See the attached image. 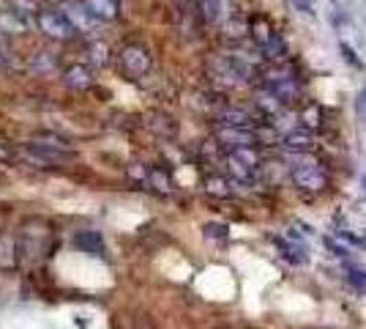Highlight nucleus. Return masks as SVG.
<instances>
[{
    "label": "nucleus",
    "mask_w": 366,
    "mask_h": 329,
    "mask_svg": "<svg viewBox=\"0 0 366 329\" xmlns=\"http://www.w3.org/2000/svg\"><path fill=\"white\" fill-rule=\"evenodd\" d=\"M210 74L219 80V82H227V85H241L252 77V63H246L243 58L238 55H216L210 63H208Z\"/></svg>",
    "instance_id": "nucleus-1"
},
{
    "label": "nucleus",
    "mask_w": 366,
    "mask_h": 329,
    "mask_svg": "<svg viewBox=\"0 0 366 329\" xmlns=\"http://www.w3.org/2000/svg\"><path fill=\"white\" fill-rule=\"evenodd\" d=\"M25 154L36 162V165H63L66 159H71L74 154L66 148V143L63 140H58V137H41V140H36V143H27V148H25Z\"/></svg>",
    "instance_id": "nucleus-2"
},
{
    "label": "nucleus",
    "mask_w": 366,
    "mask_h": 329,
    "mask_svg": "<svg viewBox=\"0 0 366 329\" xmlns=\"http://www.w3.org/2000/svg\"><path fill=\"white\" fill-rule=\"evenodd\" d=\"M293 181L298 187H304V190H323L328 184V173H326V168L320 162L304 159V162H298L293 168Z\"/></svg>",
    "instance_id": "nucleus-3"
},
{
    "label": "nucleus",
    "mask_w": 366,
    "mask_h": 329,
    "mask_svg": "<svg viewBox=\"0 0 366 329\" xmlns=\"http://www.w3.org/2000/svg\"><path fill=\"white\" fill-rule=\"evenodd\" d=\"M257 154L252 151V146L246 148H232L227 154V165H230V173L238 179V181H252L254 173H257Z\"/></svg>",
    "instance_id": "nucleus-4"
},
{
    "label": "nucleus",
    "mask_w": 366,
    "mask_h": 329,
    "mask_svg": "<svg viewBox=\"0 0 366 329\" xmlns=\"http://www.w3.org/2000/svg\"><path fill=\"white\" fill-rule=\"evenodd\" d=\"M121 69H123V74H129V77H143V74H148L151 71V55H148V49L145 47H140V44H132V47H126L123 52H121Z\"/></svg>",
    "instance_id": "nucleus-5"
},
{
    "label": "nucleus",
    "mask_w": 366,
    "mask_h": 329,
    "mask_svg": "<svg viewBox=\"0 0 366 329\" xmlns=\"http://www.w3.org/2000/svg\"><path fill=\"white\" fill-rule=\"evenodd\" d=\"M38 25H41V30H44L47 36H52V38H71V36L77 33L74 25L69 22V16H66L63 11H55V8L41 11Z\"/></svg>",
    "instance_id": "nucleus-6"
},
{
    "label": "nucleus",
    "mask_w": 366,
    "mask_h": 329,
    "mask_svg": "<svg viewBox=\"0 0 366 329\" xmlns=\"http://www.w3.org/2000/svg\"><path fill=\"white\" fill-rule=\"evenodd\" d=\"M268 91H271L276 99L290 102V99L298 93V85H295L293 74H273V77H268Z\"/></svg>",
    "instance_id": "nucleus-7"
},
{
    "label": "nucleus",
    "mask_w": 366,
    "mask_h": 329,
    "mask_svg": "<svg viewBox=\"0 0 366 329\" xmlns=\"http://www.w3.org/2000/svg\"><path fill=\"white\" fill-rule=\"evenodd\" d=\"M82 8H85L88 16L96 19V22H110V19L118 16V3H115V0H85Z\"/></svg>",
    "instance_id": "nucleus-8"
},
{
    "label": "nucleus",
    "mask_w": 366,
    "mask_h": 329,
    "mask_svg": "<svg viewBox=\"0 0 366 329\" xmlns=\"http://www.w3.org/2000/svg\"><path fill=\"white\" fill-rule=\"evenodd\" d=\"M219 140H221L224 146H230V151H232V148H246V146H252V143H254V135H252L246 126H227V129L219 132Z\"/></svg>",
    "instance_id": "nucleus-9"
},
{
    "label": "nucleus",
    "mask_w": 366,
    "mask_h": 329,
    "mask_svg": "<svg viewBox=\"0 0 366 329\" xmlns=\"http://www.w3.org/2000/svg\"><path fill=\"white\" fill-rule=\"evenodd\" d=\"M16 261H19V256H16V242H14L11 236L0 234V269L8 272V269L16 266Z\"/></svg>",
    "instance_id": "nucleus-10"
},
{
    "label": "nucleus",
    "mask_w": 366,
    "mask_h": 329,
    "mask_svg": "<svg viewBox=\"0 0 366 329\" xmlns=\"http://www.w3.org/2000/svg\"><path fill=\"white\" fill-rule=\"evenodd\" d=\"M63 80H66V85H69V88H88V85L93 82V80H90V69H88V66H71V69H66Z\"/></svg>",
    "instance_id": "nucleus-11"
},
{
    "label": "nucleus",
    "mask_w": 366,
    "mask_h": 329,
    "mask_svg": "<svg viewBox=\"0 0 366 329\" xmlns=\"http://www.w3.org/2000/svg\"><path fill=\"white\" fill-rule=\"evenodd\" d=\"M82 250H88V253H93V256H104V242H101V236L99 234H93V231H82V234H77V239H74Z\"/></svg>",
    "instance_id": "nucleus-12"
},
{
    "label": "nucleus",
    "mask_w": 366,
    "mask_h": 329,
    "mask_svg": "<svg viewBox=\"0 0 366 329\" xmlns=\"http://www.w3.org/2000/svg\"><path fill=\"white\" fill-rule=\"evenodd\" d=\"M284 148L287 151H309V135H290Z\"/></svg>",
    "instance_id": "nucleus-13"
},
{
    "label": "nucleus",
    "mask_w": 366,
    "mask_h": 329,
    "mask_svg": "<svg viewBox=\"0 0 366 329\" xmlns=\"http://www.w3.org/2000/svg\"><path fill=\"white\" fill-rule=\"evenodd\" d=\"M205 236H210V239H227V225L210 223V225H205Z\"/></svg>",
    "instance_id": "nucleus-14"
},
{
    "label": "nucleus",
    "mask_w": 366,
    "mask_h": 329,
    "mask_svg": "<svg viewBox=\"0 0 366 329\" xmlns=\"http://www.w3.org/2000/svg\"><path fill=\"white\" fill-rule=\"evenodd\" d=\"M219 8H221V0H202V14L208 19H216L219 16Z\"/></svg>",
    "instance_id": "nucleus-15"
},
{
    "label": "nucleus",
    "mask_w": 366,
    "mask_h": 329,
    "mask_svg": "<svg viewBox=\"0 0 366 329\" xmlns=\"http://www.w3.org/2000/svg\"><path fill=\"white\" fill-rule=\"evenodd\" d=\"M137 329H154V324H151L148 319H140V321H137Z\"/></svg>",
    "instance_id": "nucleus-16"
},
{
    "label": "nucleus",
    "mask_w": 366,
    "mask_h": 329,
    "mask_svg": "<svg viewBox=\"0 0 366 329\" xmlns=\"http://www.w3.org/2000/svg\"><path fill=\"white\" fill-rule=\"evenodd\" d=\"M361 110H364V113H366V91H364V93H361Z\"/></svg>",
    "instance_id": "nucleus-17"
},
{
    "label": "nucleus",
    "mask_w": 366,
    "mask_h": 329,
    "mask_svg": "<svg viewBox=\"0 0 366 329\" xmlns=\"http://www.w3.org/2000/svg\"><path fill=\"white\" fill-rule=\"evenodd\" d=\"M0 157H8V151H5V148H3V146H0Z\"/></svg>",
    "instance_id": "nucleus-18"
}]
</instances>
